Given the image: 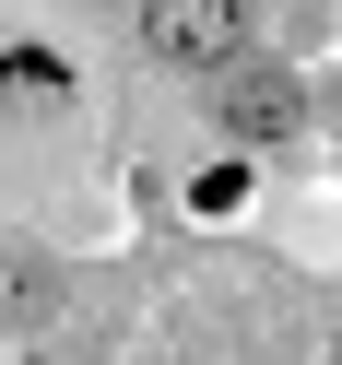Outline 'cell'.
Returning a JSON list of instances; mask_svg holds the SVG:
<instances>
[{
    "instance_id": "obj_2",
    "label": "cell",
    "mask_w": 342,
    "mask_h": 365,
    "mask_svg": "<svg viewBox=\"0 0 342 365\" xmlns=\"http://www.w3.org/2000/svg\"><path fill=\"white\" fill-rule=\"evenodd\" d=\"M213 106H224V142H248V153H271V142L307 130V83H295V71H236Z\"/></svg>"
},
{
    "instance_id": "obj_3",
    "label": "cell",
    "mask_w": 342,
    "mask_h": 365,
    "mask_svg": "<svg viewBox=\"0 0 342 365\" xmlns=\"http://www.w3.org/2000/svg\"><path fill=\"white\" fill-rule=\"evenodd\" d=\"M0 83H12V95H59V83H71V71H59L48 48H12V59H0Z\"/></svg>"
},
{
    "instance_id": "obj_1",
    "label": "cell",
    "mask_w": 342,
    "mask_h": 365,
    "mask_svg": "<svg viewBox=\"0 0 342 365\" xmlns=\"http://www.w3.org/2000/svg\"><path fill=\"white\" fill-rule=\"evenodd\" d=\"M142 48L166 59V71H236L248 0H142Z\"/></svg>"
},
{
    "instance_id": "obj_4",
    "label": "cell",
    "mask_w": 342,
    "mask_h": 365,
    "mask_svg": "<svg viewBox=\"0 0 342 365\" xmlns=\"http://www.w3.org/2000/svg\"><path fill=\"white\" fill-rule=\"evenodd\" d=\"M189 200H201V212H236V200H248V177H236V165H213V177H189Z\"/></svg>"
}]
</instances>
